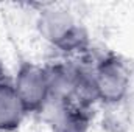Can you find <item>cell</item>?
I'll return each instance as SVG.
<instances>
[{
  "instance_id": "6da1fadb",
  "label": "cell",
  "mask_w": 134,
  "mask_h": 132,
  "mask_svg": "<svg viewBox=\"0 0 134 132\" xmlns=\"http://www.w3.org/2000/svg\"><path fill=\"white\" fill-rule=\"evenodd\" d=\"M36 28L44 40L67 55L81 53L89 45L87 31L75 20L69 9L61 6L42 9L37 16Z\"/></svg>"
},
{
  "instance_id": "7a4b0ae2",
  "label": "cell",
  "mask_w": 134,
  "mask_h": 132,
  "mask_svg": "<svg viewBox=\"0 0 134 132\" xmlns=\"http://www.w3.org/2000/svg\"><path fill=\"white\" fill-rule=\"evenodd\" d=\"M130 86V70L119 58L108 56L94 65V87L97 101L108 106H117L128 97Z\"/></svg>"
},
{
  "instance_id": "3957f363",
  "label": "cell",
  "mask_w": 134,
  "mask_h": 132,
  "mask_svg": "<svg viewBox=\"0 0 134 132\" xmlns=\"http://www.w3.org/2000/svg\"><path fill=\"white\" fill-rule=\"evenodd\" d=\"M13 86L28 112H39L48 99L45 67L24 62L17 68Z\"/></svg>"
},
{
  "instance_id": "277c9868",
  "label": "cell",
  "mask_w": 134,
  "mask_h": 132,
  "mask_svg": "<svg viewBox=\"0 0 134 132\" xmlns=\"http://www.w3.org/2000/svg\"><path fill=\"white\" fill-rule=\"evenodd\" d=\"M39 113L52 132H87L91 128L89 107L48 98Z\"/></svg>"
},
{
  "instance_id": "5b68a950",
  "label": "cell",
  "mask_w": 134,
  "mask_h": 132,
  "mask_svg": "<svg viewBox=\"0 0 134 132\" xmlns=\"http://www.w3.org/2000/svg\"><path fill=\"white\" fill-rule=\"evenodd\" d=\"M48 82V98L75 104L76 89V67L75 64L58 62L45 67Z\"/></svg>"
},
{
  "instance_id": "8992f818",
  "label": "cell",
  "mask_w": 134,
  "mask_h": 132,
  "mask_svg": "<svg viewBox=\"0 0 134 132\" xmlns=\"http://www.w3.org/2000/svg\"><path fill=\"white\" fill-rule=\"evenodd\" d=\"M28 110L19 98L13 82H0V131H16L25 120Z\"/></svg>"
},
{
  "instance_id": "52a82bcc",
  "label": "cell",
  "mask_w": 134,
  "mask_h": 132,
  "mask_svg": "<svg viewBox=\"0 0 134 132\" xmlns=\"http://www.w3.org/2000/svg\"><path fill=\"white\" fill-rule=\"evenodd\" d=\"M3 68H2V64H0V82H3Z\"/></svg>"
},
{
  "instance_id": "ba28073f",
  "label": "cell",
  "mask_w": 134,
  "mask_h": 132,
  "mask_svg": "<svg viewBox=\"0 0 134 132\" xmlns=\"http://www.w3.org/2000/svg\"><path fill=\"white\" fill-rule=\"evenodd\" d=\"M0 132H2V131H0Z\"/></svg>"
}]
</instances>
